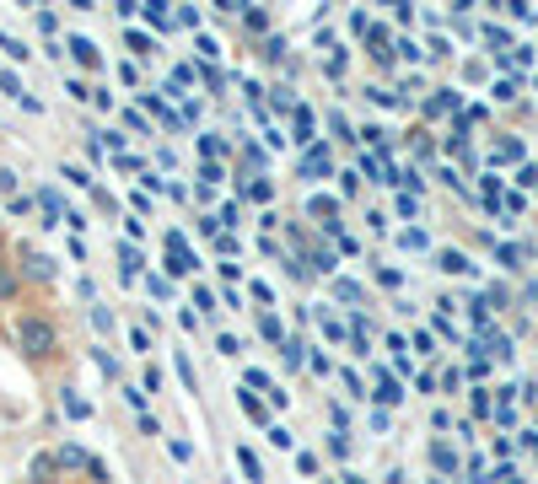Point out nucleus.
I'll list each match as a JSON object with an SVG mask.
<instances>
[{
	"mask_svg": "<svg viewBox=\"0 0 538 484\" xmlns=\"http://www.w3.org/2000/svg\"><path fill=\"white\" fill-rule=\"evenodd\" d=\"M65 92H70V97H75V102H86V97H97V92H92V86H86V81H81V75H70V81H65Z\"/></svg>",
	"mask_w": 538,
	"mask_h": 484,
	"instance_id": "obj_18",
	"label": "nucleus"
},
{
	"mask_svg": "<svg viewBox=\"0 0 538 484\" xmlns=\"http://www.w3.org/2000/svg\"><path fill=\"white\" fill-rule=\"evenodd\" d=\"M0 194L16 199V172H11V167H0Z\"/></svg>",
	"mask_w": 538,
	"mask_h": 484,
	"instance_id": "obj_34",
	"label": "nucleus"
},
{
	"mask_svg": "<svg viewBox=\"0 0 538 484\" xmlns=\"http://www.w3.org/2000/svg\"><path fill=\"white\" fill-rule=\"evenodd\" d=\"M5 334H11L16 356H22L32 372H49V366L65 356V329H59V318H54L49 307H38V302H16Z\"/></svg>",
	"mask_w": 538,
	"mask_h": 484,
	"instance_id": "obj_1",
	"label": "nucleus"
},
{
	"mask_svg": "<svg viewBox=\"0 0 538 484\" xmlns=\"http://www.w3.org/2000/svg\"><path fill=\"white\" fill-rule=\"evenodd\" d=\"M437 264H442L447 275H474V264H469V253H458V248H447V253H437Z\"/></svg>",
	"mask_w": 538,
	"mask_h": 484,
	"instance_id": "obj_8",
	"label": "nucleus"
},
{
	"mask_svg": "<svg viewBox=\"0 0 538 484\" xmlns=\"http://www.w3.org/2000/svg\"><path fill=\"white\" fill-rule=\"evenodd\" d=\"M431 463H437V474H458V447L437 442V447H431Z\"/></svg>",
	"mask_w": 538,
	"mask_h": 484,
	"instance_id": "obj_9",
	"label": "nucleus"
},
{
	"mask_svg": "<svg viewBox=\"0 0 538 484\" xmlns=\"http://www.w3.org/2000/svg\"><path fill=\"white\" fill-rule=\"evenodd\" d=\"M65 48H70V59H75L81 70H102V54H97V43H92V38H81V32H75Z\"/></svg>",
	"mask_w": 538,
	"mask_h": 484,
	"instance_id": "obj_4",
	"label": "nucleus"
},
{
	"mask_svg": "<svg viewBox=\"0 0 538 484\" xmlns=\"http://www.w3.org/2000/svg\"><path fill=\"white\" fill-rule=\"evenodd\" d=\"M146 22H151V27H172V16H167L162 5H146Z\"/></svg>",
	"mask_w": 538,
	"mask_h": 484,
	"instance_id": "obj_27",
	"label": "nucleus"
},
{
	"mask_svg": "<svg viewBox=\"0 0 538 484\" xmlns=\"http://www.w3.org/2000/svg\"><path fill=\"white\" fill-rule=\"evenodd\" d=\"M517 183H523V189H538V167H523V172H517Z\"/></svg>",
	"mask_w": 538,
	"mask_h": 484,
	"instance_id": "obj_37",
	"label": "nucleus"
},
{
	"mask_svg": "<svg viewBox=\"0 0 538 484\" xmlns=\"http://www.w3.org/2000/svg\"><path fill=\"white\" fill-rule=\"evenodd\" d=\"M124 43H129V48H135V54H151V48H156V43H151V38H146V32H129V38H124Z\"/></svg>",
	"mask_w": 538,
	"mask_h": 484,
	"instance_id": "obj_28",
	"label": "nucleus"
},
{
	"mask_svg": "<svg viewBox=\"0 0 538 484\" xmlns=\"http://www.w3.org/2000/svg\"><path fill=\"white\" fill-rule=\"evenodd\" d=\"M340 484H361V480H356V474H345V480H340Z\"/></svg>",
	"mask_w": 538,
	"mask_h": 484,
	"instance_id": "obj_39",
	"label": "nucleus"
},
{
	"mask_svg": "<svg viewBox=\"0 0 538 484\" xmlns=\"http://www.w3.org/2000/svg\"><path fill=\"white\" fill-rule=\"evenodd\" d=\"M129 345H135L140 356H151V334H146V329H129Z\"/></svg>",
	"mask_w": 538,
	"mask_h": 484,
	"instance_id": "obj_31",
	"label": "nucleus"
},
{
	"mask_svg": "<svg viewBox=\"0 0 538 484\" xmlns=\"http://www.w3.org/2000/svg\"><path fill=\"white\" fill-rule=\"evenodd\" d=\"M11 302H22V269L5 259L0 264V307H11Z\"/></svg>",
	"mask_w": 538,
	"mask_h": 484,
	"instance_id": "obj_5",
	"label": "nucleus"
},
{
	"mask_svg": "<svg viewBox=\"0 0 538 484\" xmlns=\"http://www.w3.org/2000/svg\"><path fill=\"white\" fill-rule=\"evenodd\" d=\"M426 113H431V119H437V113H458V92H453V86H437V97L426 102Z\"/></svg>",
	"mask_w": 538,
	"mask_h": 484,
	"instance_id": "obj_7",
	"label": "nucleus"
},
{
	"mask_svg": "<svg viewBox=\"0 0 538 484\" xmlns=\"http://www.w3.org/2000/svg\"><path fill=\"white\" fill-rule=\"evenodd\" d=\"M11 259V242H5V226H0V264Z\"/></svg>",
	"mask_w": 538,
	"mask_h": 484,
	"instance_id": "obj_38",
	"label": "nucleus"
},
{
	"mask_svg": "<svg viewBox=\"0 0 538 484\" xmlns=\"http://www.w3.org/2000/svg\"><path fill=\"white\" fill-rule=\"evenodd\" d=\"M269 447H280V453H291L296 442H291V431H286V426H269Z\"/></svg>",
	"mask_w": 538,
	"mask_h": 484,
	"instance_id": "obj_23",
	"label": "nucleus"
},
{
	"mask_svg": "<svg viewBox=\"0 0 538 484\" xmlns=\"http://www.w3.org/2000/svg\"><path fill=\"white\" fill-rule=\"evenodd\" d=\"M92 323H97L102 334H113V312H108V307H92Z\"/></svg>",
	"mask_w": 538,
	"mask_h": 484,
	"instance_id": "obj_30",
	"label": "nucleus"
},
{
	"mask_svg": "<svg viewBox=\"0 0 538 484\" xmlns=\"http://www.w3.org/2000/svg\"><path fill=\"white\" fill-rule=\"evenodd\" d=\"M318 323H323V334H329V339H345V323H340V318H318Z\"/></svg>",
	"mask_w": 538,
	"mask_h": 484,
	"instance_id": "obj_35",
	"label": "nucleus"
},
{
	"mask_svg": "<svg viewBox=\"0 0 538 484\" xmlns=\"http://www.w3.org/2000/svg\"><path fill=\"white\" fill-rule=\"evenodd\" d=\"M259 329H264V339H269V345H280V339H286V329H280V318H275V312H264V323H259Z\"/></svg>",
	"mask_w": 538,
	"mask_h": 484,
	"instance_id": "obj_15",
	"label": "nucleus"
},
{
	"mask_svg": "<svg viewBox=\"0 0 538 484\" xmlns=\"http://www.w3.org/2000/svg\"><path fill=\"white\" fill-rule=\"evenodd\" d=\"M496 259H501V264H507V269H517V259H523V253H517V248H512V242H501V248H496Z\"/></svg>",
	"mask_w": 538,
	"mask_h": 484,
	"instance_id": "obj_29",
	"label": "nucleus"
},
{
	"mask_svg": "<svg viewBox=\"0 0 538 484\" xmlns=\"http://www.w3.org/2000/svg\"><path fill=\"white\" fill-rule=\"evenodd\" d=\"M237 399H243V409H248V415H253V420H259V426H264V420H269V409H264V404H259V399H253V393H237Z\"/></svg>",
	"mask_w": 538,
	"mask_h": 484,
	"instance_id": "obj_22",
	"label": "nucleus"
},
{
	"mask_svg": "<svg viewBox=\"0 0 538 484\" xmlns=\"http://www.w3.org/2000/svg\"><path fill=\"white\" fill-rule=\"evenodd\" d=\"M307 216H313L329 237H340V199H334V194H313V199H307Z\"/></svg>",
	"mask_w": 538,
	"mask_h": 484,
	"instance_id": "obj_3",
	"label": "nucleus"
},
{
	"mask_svg": "<svg viewBox=\"0 0 538 484\" xmlns=\"http://www.w3.org/2000/svg\"><path fill=\"white\" fill-rule=\"evenodd\" d=\"M399 399H404V388H399V383H388V377H383V388H377V404H399Z\"/></svg>",
	"mask_w": 538,
	"mask_h": 484,
	"instance_id": "obj_21",
	"label": "nucleus"
},
{
	"mask_svg": "<svg viewBox=\"0 0 538 484\" xmlns=\"http://www.w3.org/2000/svg\"><path fill=\"white\" fill-rule=\"evenodd\" d=\"M329 447H334V458H345V453H350V436H345V431H334V436H329Z\"/></svg>",
	"mask_w": 538,
	"mask_h": 484,
	"instance_id": "obj_36",
	"label": "nucleus"
},
{
	"mask_svg": "<svg viewBox=\"0 0 538 484\" xmlns=\"http://www.w3.org/2000/svg\"><path fill=\"white\" fill-rule=\"evenodd\" d=\"M16 269H22V280H38V286L54 280V259L38 253V248H22V253H16Z\"/></svg>",
	"mask_w": 538,
	"mask_h": 484,
	"instance_id": "obj_2",
	"label": "nucleus"
},
{
	"mask_svg": "<svg viewBox=\"0 0 538 484\" xmlns=\"http://www.w3.org/2000/svg\"><path fill=\"white\" fill-rule=\"evenodd\" d=\"M237 469L248 474L253 484H264V469H259V458H253V447H237Z\"/></svg>",
	"mask_w": 538,
	"mask_h": 484,
	"instance_id": "obj_11",
	"label": "nucleus"
},
{
	"mask_svg": "<svg viewBox=\"0 0 538 484\" xmlns=\"http://www.w3.org/2000/svg\"><path fill=\"white\" fill-rule=\"evenodd\" d=\"M167 453H172L178 463H194V447H189V442H167Z\"/></svg>",
	"mask_w": 538,
	"mask_h": 484,
	"instance_id": "obj_33",
	"label": "nucleus"
},
{
	"mask_svg": "<svg viewBox=\"0 0 538 484\" xmlns=\"http://www.w3.org/2000/svg\"><path fill=\"white\" fill-rule=\"evenodd\" d=\"M0 54H11V59H27V43H22V38H11V32H0Z\"/></svg>",
	"mask_w": 538,
	"mask_h": 484,
	"instance_id": "obj_17",
	"label": "nucleus"
},
{
	"mask_svg": "<svg viewBox=\"0 0 538 484\" xmlns=\"http://www.w3.org/2000/svg\"><path fill=\"white\" fill-rule=\"evenodd\" d=\"M216 350H221V356H243V339H232V334H221V339H216Z\"/></svg>",
	"mask_w": 538,
	"mask_h": 484,
	"instance_id": "obj_32",
	"label": "nucleus"
},
{
	"mask_svg": "<svg viewBox=\"0 0 538 484\" xmlns=\"http://www.w3.org/2000/svg\"><path fill=\"white\" fill-rule=\"evenodd\" d=\"M172 366H178V377H183V388H189V393H194V388H199V377H194V361H189V356H178V361H172Z\"/></svg>",
	"mask_w": 538,
	"mask_h": 484,
	"instance_id": "obj_16",
	"label": "nucleus"
},
{
	"mask_svg": "<svg viewBox=\"0 0 538 484\" xmlns=\"http://www.w3.org/2000/svg\"><path fill=\"white\" fill-rule=\"evenodd\" d=\"M334 296H340V302H361V286H356V280H334Z\"/></svg>",
	"mask_w": 538,
	"mask_h": 484,
	"instance_id": "obj_20",
	"label": "nucleus"
},
{
	"mask_svg": "<svg viewBox=\"0 0 538 484\" xmlns=\"http://www.w3.org/2000/svg\"><path fill=\"white\" fill-rule=\"evenodd\" d=\"M119 259H124V280H135V269H140V253H135V248H119Z\"/></svg>",
	"mask_w": 538,
	"mask_h": 484,
	"instance_id": "obj_25",
	"label": "nucleus"
},
{
	"mask_svg": "<svg viewBox=\"0 0 538 484\" xmlns=\"http://www.w3.org/2000/svg\"><path fill=\"white\" fill-rule=\"evenodd\" d=\"M65 178H70V183H75V189H92V172H86V167H81V162H65Z\"/></svg>",
	"mask_w": 538,
	"mask_h": 484,
	"instance_id": "obj_14",
	"label": "nucleus"
},
{
	"mask_svg": "<svg viewBox=\"0 0 538 484\" xmlns=\"http://www.w3.org/2000/svg\"><path fill=\"white\" fill-rule=\"evenodd\" d=\"M59 404H65V415H70V420H86V415H92V404H86V399H75V393H65Z\"/></svg>",
	"mask_w": 538,
	"mask_h": 484,
	"instance_id": "obj_13",
	"label": "nucleus"
},
{
	"mask_svg": "<svg viewBox=\"0 0 538 484\" xmlns=\"http://www.w3.org/2000/svg\"><path fill=\"white\" fill-rule=\"evenodd\" d=\"M399 242H404V248H410V253H426V248H431V237H426V232H420V226H410V232H404V237H399Z\"/></svg>",
	"mask_w": 538,
	"mask_h": 484,
	"instance_id": "obj_12",
	"label": "nucleus"
},
{
	"mask_svg": "<svg viewBox=\"0 0 538 484\" xmlns=\"http://www.w3.org/2000/svg\"><path fill=\"white\" fill-rule=\"evenodd\" d=\"M490 97H496V102H512V97H517V81H512V75H507V81H496V86H490Z\"/></svg>",
	"mask_w": 538,
	"mask_h": 484,
	"instance_id": "obj_19",
	"label": "nucleus"
},
{
	"mask_svg": "<svg viewBox=\"0 0 538 484\" xmlns=\"http://www.w3.org/2000/svg\"><path fill=\"white\" fill-rule=\"evenodd\" d=\"M296 140H313V113L307 108H296Z\"/></svg>",
	"mask_w": 538,
	"mask_h": 484,
	"instance_id": "obj_24",
	"label": "nucleus"
},
{
	"mask_svg": "<svg viewBox=\"0 0 538 484\" xmlns=\"http://www.w3.org/2000/svg\"><path fill=\"white\" fill-rule=\"evenodd\" d=\"M490 162H523V140H496V151H490Z\"/></svg>",
	"mask_w": 538,
	"mask_h": 484,
	"instance_id": "obj_10",
	"label": "nucleus"
},
{
	"mask_svg": "<svg viewBox=\"0 0 538 484\" xmlns=\"http://www.w3.org/2000/svg\"><path fill=\"white\" fill-rule=\"evenodd\" d=\"M146 286H151V296H162V302H167V296H172V280H167V275H151V280H146Z\"/></svg>",
	"mask_w": 538,
	"mask_h": 484,
	"instance_id": "obj_26",
	"label": "nucleus"
},
{
	"mask_svg": "<svg viewBox=\"0 0 538 484\" xmlns=\"http://www.w3.org/2000/svg\"><path fill=\"white\" fill-rule=\"evenodd\" d=\"M329 167H334L329 145H307V156H302V172H307V178H329Z\"/></svg>",
	"mask_w": 538,
	"mask_h": 484,
	"instance_id": "obj_6",
	"label": "nucleus"
}]
</instances>
